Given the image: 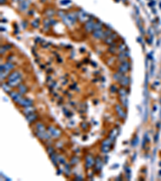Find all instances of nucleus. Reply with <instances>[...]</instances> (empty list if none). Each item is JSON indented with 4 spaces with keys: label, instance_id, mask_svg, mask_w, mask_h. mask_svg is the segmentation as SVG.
Returning <instances> with one entry per match:
<instances>
[{
    "label": "nucleus",
    "instance_id": "obj_1",
    "mask_svg": "<svg viewBox=\"0 0 161 181\" xmlns=\"http://www.w3.org/2000/svg\"><path fill=\"white\" fill-rule=\"evenodd\" d=\"M22 81V75L19 71H14L8 76V84L11 87H16Z\"/></svg>",
    "mask_w": 161,
    "mask_h": 181
},
{
    "label": "nucleus",
    "instance_id": "obj_2",
    "mask_svg": "<svg viewBox=\"0 0 161 181\" xmlns=\"http://www.w3.org/2000/svg\"><path fill=\"white\" fill-rule=\"evenodd\" d=\"M130 68V64L129 61H127V60L124 61L123 62H122V64H120V66L119 68V72H122V73H124V72H128V70Z\"/></svg>",
    "mask_w": 161,
    "mask_h": 181
},
{
    "label": "nucleus",
    "instance_id": "obj_3",
    "mask_svg": "<svg viewBox=\"0 0 161 181\" xmlns=\"http://www.w3.org/2000/svg\"><path fill=\"white\" fill-rule=\"evenodd\" d=\"M9 95L10 97H11V99L14 101L16 103H18L19 101L21 100V98L23 97H22V94L21 93H19L16 91H11L9 93Z\"/></svg>",
    "mask_w": 161,
    "mask_h": 181
},
{
    "label": "nucleus",
    "instance_id": "obj_4",
    "mask_svg": "<svg viewBox=\"0 0 161 181\" xmlns=\"http://www.w3.org/2000/svg\"><path fill=\"white\" fill-rule=\"evenodd\" d=\"M48 130L50 132L51 135H52L53 138H58V137H60L61 136V130H58V129H56L53 126H49L48 128Z\"/></svg>",
    "mask_w": 161,
    "mask_h": 181
},
{
    "label": "nucleus",
    "instance_id": "obj_5",
    "mask_svg": "<svg viewBox=\"0 0 161 181\" xmlns=\"http://www.w3.org/2000/svg\"><path fill=\"white\" fill-rule=\"evenodd\" d=\"M18 104L21 106L24 107H28V106H32V101L31 100H29L27 98L22 97L21 100L18 102Z\"/></svg>",
    "mask_w": 161,
    "mask_h": 181
},
{
    "label": "nucleus",
    "instance_id": "obj_6",
    "mask_svg": "<svg viewBox=\"0 0 161 181\" xmlns=\"http://www.w3.org/2000/svg\"><path fill=\"white\" fill-rule=\"evenodd\" d=\"M77 14H75L74 13H69V14H66V16H65V17H66V19H68L70 26L74 24H75L76 19H77Z\"/></svg>",
    "mask_w": 161,
    "mask_h": 181
},
{
    "label": "nucleus",
    "instance_id": "obj_7",
    "mask_svg": "<svg viewBox=\"0 0 161 181\" xmlns=\"http://www.w3.org/2000/svg\"><path fill=\"white\" fill-rule=\"evenodd\" d=\"M119 84L122 86V87H127L130 84V78L128 77H126V76H123L119 81Z\"/></svg>",
    "mask_w": 161,
    "mask_h": 181
},
{
    "label": "nucleus",
    "instance_id": "obj_8",
    "mask_svg": "<svg viewBox=\"0 0 161 181\" xmlns=\"http://www.w3.org/2000/svg\"><path fill=\"white\" fill-rule=\"evenodd\" d=\"M93 21L92 19H89V21H87L85 24V28L87 32H91L93 29Z\"/></svg>",
    "mask_w": 161,
    "mask_h": 181
},
{
    "label": "nucleus",
    "instance_id": "obj_9",
    "mask_svg": "<svg viewBox=\"0 0 161 181\" xmlns=\"http://www.w3.org/2000/svg\"><path fill=\"white\" fill-rule=\"evenodd\" d=\"M115 110H116L117 113H118V114L119 115V117H121L122 118H126V114H125L123 110H122V107L119 105H115Z\"/></svg>",
    "mask_w": 161,
    "mask_h": 181
},
{
    "label": "nucleus",
    "instance_id": "obj_10",
    "mask_svg": "<svg viewBox=\"0 0 161 181\" xmlns=\"http://www.w3.org/2000/svg\"><path fill=\"white\" fill-rule=\"evenodd\" d=\"M103 34H104V32L101 29V30L93 31V36L94 38H96V39H101V38H103Z\"/></svg>",
    "mask_w": 161,
    "mask_h": 181
},
{
    "label": "nucleus",
    "instance_id": "obj_11",
    "mask_svg": "<svg viewBox=\"0 0 161 181\" xmlns=\"http://www.w3.org/2000/svg\"><path fill=\"white\" fill-rule=\"evenodd\" d=\"M29 3H30V0H24L23 2H21L19 5V10L22 11L26 10L29 6Z\"/></svg>",
    "mask_w": 161,
    "mask_h": 181
},
{
    "label": "nucleus",
    "instance_id": "obj_12",
    "mask_svg": "<svg viewBox=\"0 0 161 181\" xmlns=\"http://www.w3.org/2000/svg\"><path fill=\"white\" fill-rule=\"evenodd\" d=\"M94 163V159L90 156V155H88L86 157V168H90V167Z\"/></svg>",
    "mask_w": 161,
    "mask_h": 181
},
{
    "label": "nucleus",
    "instance_id": "obj_13",
    "mask_svg": "<svg viewBox=\"0 0 161 181\" xmlns=\"http://www.w3.org/2000/svg\"><path fill=\"white\" fill-rule=\"evenodd\" d=\"M36 118H37V115L35 114H28L26 115V119L28 122L32 123V122H34Z\"/></svg>",
    "mask_w": 161,
    "mask_h": 181
},
{
    "label": "nucleus",
    "instance_id": "obj_14",
    "mask_svg": "<svg viewBox=\"0 0 161 181\" xmlns=\"http://www.w3.org/2000/svg\"><path fill=\"white\" fill-rule=\"evenodd\" d=\"M27 90H28V89L25 85H24V84L19 85V91L21 94H25L26 93H27Z\"/></svg>",
    "mask_w": 161,
    "mask_h": 181
},
{
    "label": "nucleus",
    "instance_id": "obj_15",
    "mask_svg": "<svg viewBox=\"0 0 161 181\" xmlns=\"http://www.w3.org/2000/svg\"><path fill=\"white\" fill-rule=\"evenodd\" d=\"M77 16H78V18L80 19V20L82 21V22H84V21H85V20L88 19L86 13H85L83 11H79L77 13Z\"/></svg>",
    "mask_w": 161,
    "mask_h": 181
},
{
    "label": "nucleus",
    "instance_id": "obj_16",
    "mask_svg": "<svg viewBox=\"0 0 161 181\" xmlns=\"http://www.w3.org/2000/svg\"><path fill=\"white\" fill-rule=\"evenodd\" d=\"M35 109L32 107V106H28V107H26L25 110H24V113L26 114V115H28V114H33L34 111H35Z\"/></svg>",
    "mask_w": 161,
    "mask_h": 181
},
{
    "label": "nucleus",
    "instance_id": "obj_17",
    "mask_svg": "<svg viewBox=\"0 0 161 181\" xmlns=\"http://www.w3.org/2000/svg\"><path fill=\"white\" fill-rule=\"evenodd\" d=\"M35 127L39 131H42V132H45V126L43 124H42L41 122H37L35 125Z\"/></svg>",
    "mask_w": 161,
    "mask_h": 181
},
{
    "label": "nucleus",
    "instance_id": "obj_18",
    "mask_svg": "<svg viewBox=\"0 0 161 181\" xmlns=\"http://www.w3.org/2000/svg\"><path fill=\"white\" fill-rule=\"evenodd\" d=\"M3 66H4V68H5L6 69H8V70L11 71V69H14V65L12 63H11V62H6V63H5V64H3Z\"/></svg>",
    "mask_w": 161,
    "mask_h": 181
},
{
    "label": "nucleus",
    "instance_id": "obj_19",
    "mask_svg": "<svg viewBox=\"0 0 161 181\" xmlns=\"http://www.w3.org/2000/svg\"><path fill=\"white\" fill-rule=\"evenodd\" d=\"M123 76H124L123 73H122V72H116V73L114 74L113 77H114V80H116V81H119V80H120Z\"/></svg>",
    "mask_w": 161,
    "mask_h": 181
},
{
    "label": "nucleus",
    "instance_id": "obj_20",
    "mask_svg": "<svg viewBox=\"0 0 161 181\" xmlns=\"http://www.w3.org/2000/svg\"><path fill=\"white\" fill-rule=\"evenodd\" d=\"M118 91H119V95H120L121 97H124L127 96V90H126V89L121 88V89H118Z\"/></svg>",
    "mask_w": 161,
    "mask_h": 181
},
{
    "label": "nucleus",
    "instance_id": "obj_21",
    "mask_svg": "<svg viewBox=\"0 0 161 181\" xmlns=\"http://www.w3.org/2000/svg\"><path fill=\"white\" fill-rule=\"evenodd\" d=\"M10 85H8V84H6V83H3L2 84V88H3V89L5 91V92H6V93H10L11 91V89H10Z\"/></svg>",
    "mask_w": 161,
    "mask_h": 181
},
{
    "label": "nucleus",
    "instance_id": "obj_22",
    "mask_svg": "<svg viewBox=\"0 0 161 181\" xmlns=\"http://www.w3.org/2000/svg\"><path fill=\"white\" fill-rule=\"evenodd\" d=\"M101 24L100 22H97V23H94L93 24V31H96V30H101Z\"/></svg>",
    "mask_w": 161,
    "mask_h": 181
},
{
    "label": "nucleus",
    "instance_id": "obj_23",
    "mask_svg": "<svg viewBox=\"0 0 161 181\" xmlns=\"http://www.w3.org/2000/svg\"><path fill=\"white\" fill-rule=\"evenodd\" d=\"M117 134V130L114 129V130H113L112 131H111V134H109V139H111V141H114V139H115V137L117 136L116 135Z\"/></svg>",
    "mask_w": 161,
    "mask_h": 181
},
{
    "label": "nucleus",
    "instance_id": "obj_24",
    "mask_svg": "<svg viewBox=\"0 0 161 181\" xmlns=\"http://www.w3.org/2000/svg\"><path fill=\"white\" fill-rule=\"evenodd\" d=\"M138 142H140V139H138V136H135V139L132 140V142H131V145H132L133 147H135L136 145H138Z\"/></svg>",
    "mask_w": 161,
    "mask_h": 181
},
{
    "label": "nucleus",
    "instance_id": "obj_25",
    "mask_svg": "<svg viewBox=\"0 0 161 181\" xmlns=\"http://www.w3.org/2000/svg\"><path fill=\"white\" fill-rule=\"evenodd\" d=\"M112 34V32H111V30H107L106 32H104V34H103V39L105 40L106 38L109 37V35H111Z\"/></svg>",
    "mask_w": 161,
    "mask_h": 181
},
{
    "label": "nucleus",
    "instance_id": "obj_26",
    "mask_svg": "<svg viewBox=\"0 0 161 181\" xmlns=\"http://www.w3.org/2000/svg\"><path fill=\"white\" fill-rule=\"evenodd\" d=\"M109 150V147H107V146H102L101 147V151L104 152V153H108Z\"/></svg>",
    "mask_w": 161,
    "mask_h": 181
},
{
    "label": "nucleus",
    "instance_id": "obj_27",
    "mask_svg": "<svg viewBox=\"0 0 161 181\" xmlns=\"http://www.w3.org/2000/svg\"><path fill=\"white\" fill-rule=\"evenodd\" d=\"M111 144V142L109 140H104L103 142H102V146H107V147H109Z\"/></svg>",
    "mask_w": 161,
    "mask_h": 181
},
{
    "label": "nucleus",
    "instance_id": "obj_28",
    "mask_svg": "<svg viewBox=\"0 0 161 181\" xmlns=\"http://www.w3.org/2000/svg\"><path fill=\"white\" fill-rule=\"evenodd\" d=\"M57 159H58V161H59L61 163H62V164H64V163H65V160H64V159L62 156L58 155V156H57Z\"/></svg>",
    "mask_w": 161,
    "mask_h": 181
},
{
    "label": "nucleus",
    "instance_id": "obj_29",
    "mask_svg": "<svg viewBox=\"0 0 161 181\" xmlns=\"http://www.w3.org/2000/svg\"><path fill=\"white\" fill-rule=\"evenodd\" d=\"M108 51L111 53H113V54H115L116 53V47H111V48H109V49H108Z\"/></svg>",
    "mask_w": 161,
    "mask_h": 181
},
{
    "label": "nucleus",
    "instance_id": "obj_30",
    "mask_svg": "<svg viewBox=\"0 0 161 181\" xmlns=\"http://www.w3.org/2000/svg\"><path fill=\"white\" fill-rule=\"evenodd\" d=\"M112 42H113V40L111 39L109 37H107V38L105 39V43H107V44H109V45H111V43H112Z\"/></svg>",
    "mask_w": 161,
    "mask_h": 181
},
{
    "label": "nucleus",
    "instance_id": "obj_31",
    "mask_svg": "<svg viewBox=\"0 0 161 181\" xmlns=\"http://www.w3.org/2000/svg\"><path fill=\"white\" fill-rule=\"evenodd\" d=\"M78 158L77 157H76V156H74V157H72V159H71V163H72V164H75V163H78Z\"/></svg>",
    "mask_w": 161,
    "mask_h": 181
},
{
    "label": "nucleus",
    "instance_id": "obj_32",
    "mask_svg": "<svg viewBox=\"0 0 161 181\" xmlns=\"http://www.w3.org/2000/svg\"><path fill=\"white\" fill-rule=\"evenodd\" d=\"M109 37L111 38V39H112L113 40H115L117 37H118V34H117V33H114H114H112L111 35H109Z\"/></svg>",
    "mask_w": 161,
    "mask_h": 181
},
{
    "label": "nucleus",
    "instance_id": "obj_33",
    "mask_svg": "<svg viewBox=\"0 0 161 181\" xmlns=\"http://www.w3.org/2000/svg\"><path fill=\"white\" fill-rule=\"evenodd\" d=\"M43 24H45V27H48V26H50V24H51V21H50V19H49V20H48V19L43 20Z\"/></svg>",
    "mask_w": 161,
    "mask_h": 181
},
{
    "label": "nucleus",
    "instance_id": "obj_34",
    "mask_svg": "<svg viewBox=\"0 0 161 181\" xmlns=\"http://www.w3.org/2000/svg\"><path fill=\"white\" fill-rule=\"evenodd\" d=\"M32 24V26H33L34 27H38V26H39V20L36 19V21H35V20L33 21Z\"/></svg>",
    "mask_w": 161,
    "mask_h": 181
},
{
    "label": "nucleus",
    "instance_id": "obj_35",
    "mask_svg": "<svg viewBox=\"0 0 161 181\" xmlns=\"http://www.w3.org/2000/svg\"><path fill=\"white\" fill-rule=\"evenodd\" d=\"M119 49L120 52H124V51H125V49H126V46L124 45V44H120L119 47Z\"/></svg>",
    "mask_w": 161,
    "mask_h": 181
},
{
    "label": "nucleus",
    "instance_id": "obj_36",
    "mask_svg": "<svg viewBox=\"0 0 161 181\" xmlns=\"http://www.w3.org/2000/svg\"><path fill=\"white\" fill-rule=\"evenodd\" d=\"M48 152L49 155H52V154L54 153V149L53 147H48Z\"/></svg>",
    "mask_w": 161,
    "mask_h": 181
},
{
    "label": "nucleus",
    "instance_id": "obj_37",
    "mask_svg": "<svg viewBox=\"0 0 161 181\" xmlns=\"http://www.w3.org/2000/svg\"><path fill=\"white\" fill-rule=\"evenodd\" d=\"M117 90H118V89H117V87H116L115 85H111V91L112 93H115Z\"/></svg>",
    "mask_w": 161,
    "mask_h": 181
},
{
    "label": "nucleus",
    "instance_id": "obj_38",
    "mask_svg": "<svg viewBox=\"0 0 161 181\" xmlns=\"http://www.w3.org/2000/svg\"><path fill=\"white\" fill-rule=\"evenodd\" d=\"M55 14V12L53 11V10H49V11H48V13H47V14L48 16H53V14Z\"/></svg>",
    "mask_w": 161,
    "mask_h": 181
},
{
    "label": "nucleus",
    "instance_id": "obj_39",
    "mask_svg": "<svg viewBox=\"0 0 161 181\" xmlns=\"http://www.w3.org/2000/svg\"><path fill=\"white\" fill-rule=\"evenodd\" d=\"M3 48H4L6 50H8V49H10V48H11V46L10 44H5V45H3Z\"/></svg>",
    "mask_w": 161,
    "mask_h": 181
},
{
    "label": "nucleus",
    "instance_id": "obj_40",
    "mask_svg": "<svg viewBox=\"0 0 161 181\" xmlns=\"http://www.w3.org/2000/svg\"><path fill=\"white\" fill-rule=\"evenodd\" d=\"M61 3L62 4H67L68 3H70V1H69V0H65V1H61Z\"/></svg>",
    "mask_w": 161,
    "mask_h": 181
},
{
    "label": "nucleus",
    "instance_id": "obj_41",
    "mask_svg": "<svg viewBox=\"0 0 161 181\" xmlns=\"http://www.w3.org/2000/svg\"><path fill=\"white\" fill-rule=\"evenodd\" d=\"M5 51H6V49L2 46V47H1V54H3V52H5Z\"/></svg>",
    "mask_w": 161,
    "mask_h": 181
},
{
    "label": "nucleus",
    "instance_id": "obj_42",
    "mask_svg": "<svg viewBox=\"0 0 161 181\" xmlns=\"http://www.w3.org/2000/svg\"><path fill=\"white\" fill-rule=\"evenodd\" d=\"M80 126H82V128H83V129H85V128H86V125H85V123H82V125H80Z\"/></svg>",
    "mask_w": 161,
    "mask_h": 181
},
{
    "label": "nucleus",
    "instance_id": "obj_43",
    "mask_svg": "<svg viewBox=\"0 0 161 181\" xmlns=\"http://www.w3.org/2000/svg\"><path fill=\"white\" fill-rule=\"evenodd\" d=\"M158 138H159V134H156V137H155V142H157Z\"/></svg>",
    "mask_w": 161,
    "mask_h": 181
},
{
    "label": "nucleus",
    "instance_id": "obj_44",
    "mask_svg": "<svg viewBox=\"0 0 161 181\" xmlns=\"http://www.w3.org/2000/svg\"><path fill=\"white\" fill-rule=\"evenodd\" d=\"M111 47H116V43H114V42H112V43L111 44Z\"/></svg>",
    "mask_w": 161,
    "mask_h": 181
},
{
    "label": "nucleus",
    "instance_id": "obj_45",
    "mask_svg": "<svg viewBox=\"0 0 161 181\" xmlns=\"http://www.w3.org/2000/svg\"><path fill=\"white\" fill-rule=\"evenodd\" d=\"M79 179H80V180H82V178L80 177V176H77V177L76 178V180H79Z\"/></svg>",
    "mask_w": 161,
    "mask_h": 181
},
{
    "label": "nucleus",
    "instance_id": "obj_46",
    "mask_svg": "<svg viewBox=\"0 0 161 181\" xmlns=\"http://www.w3.org/2000/svg\"><path fill=\"white\" fill-rule=\"evenodd\" d=\"M116 167H119V164H115V165L112 166V168H117Z\"/></svg>",
    "mask_w": 161,
    "mask_h": 181
},
{
    "label": "nucleus",
    "instance_id": "obj_47",
    "mask_svg": "<svg viewBox=\"0 0 161 181\" xmlns=\"http://www.w3.org/2000/svg\"><path fill=\"white\" fill-rule=\"evenodd\" d=\"M92 65H93V66H94V67H97V64H96V63H95V62H92Z\"/></svg>",
    "mask_w": 161,
    "mask_h": 181
},
{
    "label": "nucleus",
    "instance_id": "obj_48",
    "mask_svg": "<svg viewBox=\"0 0 161 181\" xmlns=\"http://www.w3.org/2000/svg\"><path fill=\"white\" fill-rule=\"evenodd\" d=\"M14 2H23L24 0H13Z\"/></svg>",
    "mask_w": 161,
    "mask_h": 181
},
{
    "label": "nucleus",
    "instance_id": "obj_49",
    "mask_svg": "<svg viewBox=\"0 0 161 181\" xmlns=\"http://www.w3.org/2000/svg\"><path fill=\"white\" fill-rule=\"evenodd\" d=\"M6 3V0H1V4H3Z\"/></svg>",
    "mask_w": 161,
    "mask_h": 181
},
{
    "label": "nucleus",
    "instance_id": "obj_50",
    "mask_svg": "<svg viewBox=\"0 0 161 181\" xmlns=\"http://www.w3.org/2000/svg\"><path fill=\"white\" fill-rule=\"evenodd\" d=\"M138 41H140V42H141V38H138V40H137Z\"/></svg>",
    "mask_w": 161,
    "mask_h": 181
},
{
    "label": "nucleus",
    "instance_id": "obj_51",
    "mask_svg": "<svg viewBox=\"0 0 161 181\" xmlns=\"http://www.w3.org/2000/svg\"><path fill=\"white\" fill-rule=\"evenodd\" d=\"M159 174H160V175H161V171H159Z\"/></svg>",
    "mask_w": 161,
    "mask_h": 181
}]
</instances>
